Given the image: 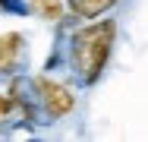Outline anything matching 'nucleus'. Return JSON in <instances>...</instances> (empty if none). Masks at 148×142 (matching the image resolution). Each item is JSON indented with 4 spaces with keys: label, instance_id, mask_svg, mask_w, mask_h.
Wrapping results in <instances>:
<instances>
[{
    "label": "nucleus",
    "instance_id": "39448f33",
    "mask_svg": "<svg viewBox=\"0 0 148 142\" xmlns=\"http://www.w3.org/2000/svg\"><path fill=\"white\" fill-rule=\"evenodd\" d=\"M29 10H32V13H38L41 19H51V22H57L60 13H63L60 0H29Z\"/></svg>",
    "mask_w": 148,
    "mask_h": 142
},
{
    "label": "nucleus",
    "instance_id": "20e7f679",
    "mask_svg": "<svg viewBox=\"0 0 148 142\" xmlns=\"http://www.w3.org/2000/svg\"><path fill=\"white\" fill-rule=\"evenodd\" d=\"M117 0H69V13L79 19H95L101 13H107Z\"/></svg>",
    "mask_w": 148,
    "mask_h": 142
},
{
    "label": "nucleus",
    "instance_id": "7ed1b4c3",
    "mask_svg": "<svg viewBox=\"0 0 148 142\" xmlns=\"http://www.w3.org/2000/svg\"><path fill=\"white\" fill-rule=\"evenodd\" d=\"M22 54H25V38H22L19 32L0 35V79H10V76L19 73Z\"/></svg>",
    "mask_w": 148,
    "mask_h": 142
},
{
    "label": "nucleus",
    "instance_id": "f257e3e1",
    "mask_svg": "<svg viewBox=\"0 0 148 142\" xmlns=\"http://www.w3.org/2000/svg\"><path fill=\"white\" fill-rule=\"evenodd\" d=\"M114 35L117 26L110 19L104 22H91V26L79 28L69 41V66L76 73V79L82 85H95L101 79L104 66H107V57L114 51Z\"/></svg>",
    "mask_w": 148,
    "mask_h": 142
},
{
    "label": "nucleus",
    "instance_id": "f03ea898",
    "mask_svg": "<svg viewBox=\"0 0 148 142\" xmlns=\"http://www.w3.org/2000/svg\"><path fill=\"white\" fill-rule=\"evenodd\" d=\"M32 92H35V101L41 104L44 117H51V120H60V117L73 114V108H76V95L66 85L54 82L51 76H35L32 79Z\"/></svg>",
    "mask_w": 148,
    "mask_h": 142
},
{
    "label": "nucleus",
    "instance_id": "423d86ee",
    "mask_svg": "<svg viewBox=\"0 0 148 142\" xmlns=\"http://www.w3.org/2000/svg\"><path fill=\"white\" fill-rule=\"evenodd\" d=\"M0 10H10V13H25V3H22V0H0Z\"/></svg>",
    "mask_w": 148,
    "mask_h": 142
}]
</instances>
